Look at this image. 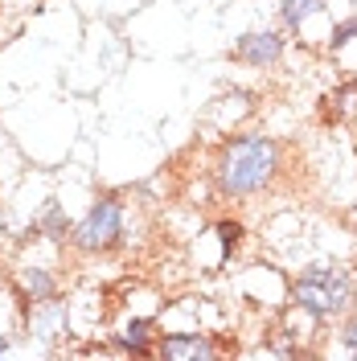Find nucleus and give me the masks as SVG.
I'll list each match as a JSON object with an SVG mask.
<instances>
[{
    "instance_id": "1",
    "label": "nucleus",
    "mask_w": 357,
    "mask_h": 361,
    "mask_svg": "<svg viewBox=\"0 0 357 361\" xmlns=\"http://www.w3.org/2000/svg\"><path fill=\"white\" fill-rule=\"evenodd\" d=\"M279 169V148L267 135H238L234 144H226L218 160V185L230 197H250L259 193Z\"/></svg>"
},
{
    "instance_id": "2",
    "label": "nucleus",
    "mask_w": 357,
    "mask_h": 361,
    "mask_svg": "<svg viewBox=\"0 0 357 361\" xmlns=\"http://www.w3.org/2000/svg\"><path fill=\"white\" fill-rule=\"evenodd\" d=\"M291 295H296V308H304L313 320H333V316L353 308V279L341 267L316 263V267H304L296 275Z\"/></svg>"
},
{
    "instance_id": "3",
    "label": "nucleus",
    "mask_w": 357,
    "mask_h": 361,
    "mask_svg": "<svg viewBox=\"0 0 357 361\" xmlns=\"http://www.w3.org/2000/svg\"><path fill=\"white\" fill-rule=\"evenodd\" d=\"M119 230H123V205L115 197H103V202L90 205V214L83 222L74 226V243L83 250H107L119 238Z\"/></svg>"
},
{
    "instance_id": "4",
    "label": "nucleus",
    "mask_w": 357,
    "mask_h": 361,
    "mask_svg": "<svg viewBox=\"0 0 357 361\" xmlns=\"http://www.w3.org/2000/svg\"><path fill=\"white\" fill-rule=\"evenodd\" d=\"M234 54L243 58L246 66H275L284 58V37L271 33V29H250V33L238 37V49Z\"/></svg>"
},
{
    "instance_id": "5",
    "label": "nucleus",
    "mask_w": 357,
    "mask_h": 361,
    "mask_svg": "<svg viewBox=\"0 0 357 361\" xmlns=\"http://www.w3.org/2000/svg\"><path fill=\"white\" fill-rule=\"evenodd\" d=\"M160 353L164 357H214V349L198 333H173V337H164L160 341Z\"/></svg>"
},
{
    "instance_id": "6",
    "label": "nucleus",
    "mask_w": 357,
    "mask_h": 361,
    "mask_svg": "<svg viewBox=\"0 0 357 361\" xmlns=\"http://www.w3.org/2000/svg\"><path fill=\"white\" fill-rule=\"evenodd\" d=\"M329 0H279V21L288 25V29H300V25L308 21L313 13H320Z\"/></svg>"
},
{
    "instance_id": "7",
    "label": "nucleus",
    "mask_w": 357,
    "mask_h": 361,
    "mask_svg": "<svg viewBox=\"0 0 357 361\" xmlns=\"http://www.w3.org/2000/svg\"><path fill=\"white\" fill-rule=\"evenodd\" d=\"M148 341H152V324L148 320H132L123 329V349L128 353H148Z\"/></svg>"
},
{
    "instance_id": "8",
    "label": "nucleus",
    "mask_w": 357,
    "mask_h": 361,
    "mask_svg": "<svg viewBox=\"0 0 357 361\" xmlns=\"http://www.w3.org/2000/svg\"><path fill=\"white\" fill-rule=\"evenodd\" d=\"M25 288H29V295H33V300H49V295H54V279H49V275H45V271H25Z\"/></svg>"
},
{
    "instance_id": "9",
    "label": "nucleus",
    "mask_w": 357,
    "mask_h": 361,
    "mask_svg": "<svg viewBox=\"0 0 357 361\" xmlns=\"http://www.w3.org/2000/svg\"><path fill=\"white\" fill-rule=\"evenodd\" d=\"M353 37H357V17H353V21H345V25H337V33H333V42H329V49L337 54L341 45H345V42H353Z\"/></svg>"
},
{
    "instance_id": "10",
    "label": "nucleus",
    "mask_w": 357,
    "mask_h": 361,
    "mask_svg": "<svg viewBox=\"0 0 357 361\" xmlns=\"http://www.w3.org/2000/svg\"><path fill=\"white\" fill-rule=\"evenodd\" d=\"M218 234H222V247L234 250L238 247V238H243V226L238 222H218Z\"/></svg>"
},
{
    "instance_id": "11",
    "label": "nucleus",
    "mask_w": 357,
    "mask_h": 361,
    "mask_svg": "<svg viewBox=\"0 0 357 361\" xmlns=\"http://www.w3.org/2000/svg\"><path fill=\"white\" fill-rule=\"evenodd\" d=\"M345 353H349V357H357V316L345 324Z\"/></svg>"
},
{
    "instance_id": "12",
    "label": "nucleus",
    "mask_w": 357,
    "mask_h": 361,
    "mask_svg": "<svg viewBox=\"0 0 357 361\" xmlns=\"http://www.w3.org/2000/svg\"><path fill=\"white\" fill-rule=\"evenodd\" d=\"M0 353H4V341H0Z\"/></svg>"
}]
</instances>
